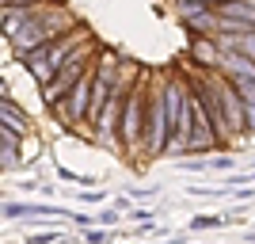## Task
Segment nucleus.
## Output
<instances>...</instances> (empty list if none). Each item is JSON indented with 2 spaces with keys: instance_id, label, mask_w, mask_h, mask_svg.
<instances>
[{
  "instance_id": "nucleus-1",
  "label": "nucleus",
  "mask_w": 255,
  "mask_h": 244,
  "mask_svg": "<svg viewBox=\"0 0 255 244\" xmlns=\"http://www.w3.org/2000/svg\"><path fill=\"white\" fill-rule=\"evenodd\" d=\"M118 134H122V149H137V141L145 138V92H141L137 84L129 88L126 103H122Z\"/></svg>"
},
{
  "instance_id": "nucleus-2",
  "label": "nucleus",
  "mask_w": 255,
  "mask_h": 244,
  "mask_svg": "<svg viewBox=\"0 0 255 244\" xmlns=\"http://www.w3.org/2000/svg\"><path fill=\"white\" fill-rule=\"evenodd\" d=\"M84 73H88V50H76L73 57L65 61V69H61V73H57V76L50 80V84H46L42 99H46L50 107H53V103H61V99L69 96V92H73L76 84H80V76H84Z\"/></svg>"
},
{
  "instance_id": "nucleus-3",
  "label": "nucleus",
  "mask_w": 255,
  "mask_h": 244,
  "mask_svg": "<svg viewBox=\"0 0 255 244\" xmlns=\"http://www.w3.org/2000/svg\"><path fill=\"white\" fill-rule=\"evenodd\" d=\"M92 88H96V73H84L80 84L69 92V99H65V107H61L69 122H80L84 115H92Z\"/></svg>"
},
{
  "instance_id": "nucleus-4",
  "label": "nucleus",
  "mask_w": 255,
  "mask_h": 244,
  "mask_svg": "<svg viewBox=\"0 0 255 244\" xmlns=\"http://www.w3.org/2000/svg\"><path fill=\"white\" fill-rule=\"evenodd\" d=\"M217 15H225V19H240V23H248V27H255V8L244 4V0H225L221 8H217Z\"/></svg>"
},
{
  "instance_id": "nucleus-5",
  "label": "nucleus",
  "mask_w": 255,
  "mask_h": 244,
  "mask_svg": "<svg viewBox=\"0 0 255 244\" xmlns=\"http://www.w3.org/2000/svg\"><path fill=\"white\" fill-rule=\"evenodd\" d=\"M194 57H202V65H217V50H213V42H194Z\"/></svg>"
},
{
  "instance_id": "nucleus-6",
  "label": "nucleus",
  "mask_w": 255,
  "mask_h": 244,
  "mask_svg": "<svg viewBox=\"0 0 255 244\" xmlns=\"http://www.w3.org/2000/svg\"><path fill=\"white\" fill-rule=\"evenodd\" d=\"M213 225H221V218H198L194 229H213Z\"/></svg>"
},
{
  "instance_id": "nucleus-7",
  "label": "nucleus",
  "mask_w": 255,
  "mask_h": 244,
  "mask_svg": "<svg viewBox=\"0 0 255 244\" xmlns=\"http://www.w3.org/2000/svg\"><path fill=\"white\" fill-rule=\"evenodd\" d=\"M57 241V233H42V237H31V244H53Z\"/></svg>"
},
{
  "instance_id": "nucleus-8",
  "label": "nucleus",
  "mask_w": 255,
  "mask_h": 244,
  "mask_svg": "<svg viewBox=\"0 0 255 244\" xmlns=\"http://www.w3.org/2000/svg\"><path fill=\"white\" fill-rule=\"evenodd\" d=\"M183 4H202L206 8V4H225V0H183Z\"/></svg>"
},
{
  "instance_id": "nucleus-9",
  "label": "nucleus",
  "mask_w": 255,
  "mask_h": 244,
  "mask_svg": "<svg viewBox=\"0 0 255 244\" xmlns=\"http://www.w3.org/2000/svg\"><path fill=\"white\" fill-rule=\"evenodd\" d=\"M244 111H248V126H255V103H252V107H244Z\"/></svg>"
}]
</instances>
